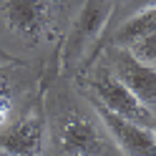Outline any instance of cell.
<instances>
[{
  "instance_id": "cell-1",
  "label": "cell",
  "mask_w": 156,
  "mask_h": 156,
  "mask_svg": "<svg viewBox=\"0 0 156 156\" xmlns=\"http://www.w3.org/2000/svg\"><path fill=\"white\" fill-rule=\"evenodd\" d=\"M111 13H113V0H86L81 5L63 45V68H73L86 55V51L106 28Z\"/></svg>"
},
{
  "instance_id": "cell-2",
  "label": "cell",
  "mask_w": 156,
  "mask_h": 156,
  "mask_svg": "<svg viewBox=\"0 0 156 156\" xmlns=\"http://www.w3.org/2000/svg\"><path fill=\"white\" fill-rule=\"evenodd\" d=\"M88 88H91V98H96L111 113L121 116L131 123H139L144 129H154V111L146 108L123 83L116 81L113 73L98 71L96 76L88 78Z\"/></svg>"
},
{
  "instance_id": "cell-3",
  "label": "cell",
  "mask_w": 156,
  "mask_h": 156,
  "mask_svg": "<svg viewBox=\"0 0 156 156\" xmlns=\"http://www.w3.org/2000/svg\"><path fill=\"white\" fill-rule=\"evenodd\" d=\"M88 103L93 106L96 116H98L101 126L106 129V133L113 139V144L121 149L123 156H156V139H154V129H144L139 123H131L121 119V116L111 113L108 108L91 98L88 96Z\"/></svg>"
},
{
  "instance_id": "cell-4",
  "label": "cell",
  "mask_w": 156,
  "mask_h": 156,
  "mask_svg": "<svg viewBox=\"0 0 156 156\" xmlns=\"http://www.w3.org/2000/svg\"><path fill=\"white\" fill-rule=\"evenodd\" d=\"M58 0H0V13L13 33L38 41L51 25Z\"/></svg>"
},
{
  "instance_id": "cell-5",
  "label": "cell",
  "mask_w": 156,
  "mask_h": 156,
  "mask_svg": "<svg viewBox=\"0 0 156 156\" xmlns=\"http://www.w3.org/2000/svg\"><path fill=\"white\" fill-rule=\"evenodd\" d=\"M103 139L93 119L86 113H68L61 129H58V151L61 156H101L103 154Z\"/></svg>"
},
{
  "instance_id": "cell-6",
  "label": "cell",
  "mask_w": 156,
  "mask_h": 156,
  "mask_svg": "<svg viewBox=\"0 0 156 156\" xmlns=\"http://www.w3.org/2000/svg\"><path fill=\"white\" fill-rule=\"evenodd\" d=\"M111 55H113L111 58L113 78L119 83H123L146 108L154 111V103H156V71H154V66H144L139 61H133L123 48H116Z\"/></svg>"
},
{
  "instance_id": "cell-7",
  "label": "cell",
  "mask_w": 156,
  "mask_h": 156,
  "mask_svg": "<svg viewBox=\"0 0 156 156\" xmlns=\"http://www.w3.org/2000/svg\"><path fill=\"white\" fill-rule=\"evenodd\" d=\"M45 139V121L41 116H23L0 129V151L8 156H41Z\"/></svg>"
},
{
  "instance_id": "cell-8",
  "label": "cell",
  "mask_w": 156,
  "mask_h": 156,
  "mask_svg": "<svg viewBox=\"0 0 156 156\" xmlns=\"http://www.w3.org/2000/svg\"><path fill=\"white\" fill-rule=\"evenodd\" d=\"M156 33V8L154 5H146L141 8L136 15H131L119 30H116V45L119 48H129L133 41L139 38H146V35H154Z\"/></svg>"
},
{
  "instance_id": "cell-9",
  "label": "cell",
  "mask_w": 156,
  "mask_h": 156,
  "mask_svg": "<svg viewBox=\"0 0 156 156\" xmlns=\"http://www.w3.org/2000/svg\"><path fill=\"white\" fill-rule=\"evenodd\" d=\"M123 51L129 53L133 61H139V63H144V66H154V61H156V33L133 41L129 48H123Z\"/></svg>"
},
{
  "instance_id": "cell-10",
  "label": "cell",
  "mask_w": 156,
  "mask_h": 156,
  "mask_svg": "<svg viewBox=\"0 0 156 156\" xmlns=\"http://www.w3.org/2000/svg\"><path fill=\"white\" fill-rule=\"evenodd\" d=\"M8 111H10L8 98H0V129H3V123H5V119H8Z\"/></svg>"
},
{
  "instance_id": "cell-11",
  "label": "cell",
  "mask_w": 156,
  "mask_h": 156,
  "mask_svg": "<svg viewBox=\"0 0 156 156\" xmlns=\"http://www.w3.org/2000/svg\"><path fill=\"white\" fill-rule=\"evenodd\" d=\"M5 91H8V73L0 68V98H5Z\"/></svg>"
}]
</instances>
